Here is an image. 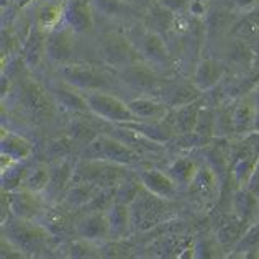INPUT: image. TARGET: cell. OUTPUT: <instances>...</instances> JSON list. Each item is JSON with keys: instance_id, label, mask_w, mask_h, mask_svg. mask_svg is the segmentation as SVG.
<instances>
[{"instance_id": "6da1fadb", "label": "cell", "mask_w": 259, "mask_h": 259, "mask_svg": "<svg viewBox=\"0 0 259 259\" xmlns=\"http://www.w3.org/2000/svg\"><path fill=\"white\" fill-rule=\"evenodd\" d=\"M4 238L20 254H36L43 251L48 243V231L36 225L35 220H22L13 217L10 223L4 225Z\"/></svg>"}, {"instance_id": "7a4b0ae2", "label": "cell", "mask_w": 259, "mask_h": 259, "mask_svg": "<svg viewBox=\"0 0 259 259\" xmlns=\"http://www.w3.org/2000/svg\"><path fill=\"white\" fill-rule=\"evenodd\" d=\"M140 154L130 149L120 140L110 133H100L85 145L82 159L84 161H105L120 166H133L138 162Z\"/></svg>"}, {"instance_id": "3957f363", "label": "cell", "mask_w": 259, "mask_h": 259, "mask_svg": "<svg viewBox=\"0 0 259 259\" xmlns=\"http://www.w3.org/2000/svg\"><path fill=\"white\" fill-rule=\"evenodd\" d=\"M87 107L95 117L107 121V123L118 125V123H128L135 121V117L126 102L118 99L117 95L108 94L104 91H87L82 92Z\"/></svg>"}, {"instance_id": "277c9868", "label": "cell", "mask_w": 259, "mask_h": 259, "mask_svg": "<svg viewBox=\"0 0 259 259\" xmlns=\"http://www.w3.org/2000/svg\"><path fill=\"white\" fill-rule=\"evenodd\" d=\"M166 202L161 197L154 195L143 187L138 197L130 203V212H132V225L133 228L146 231L156 227L166 217Z\"/></svg>"}, {"instance_id": "5b68a950", "label": "cell", "mask_w": 259, "mask_h": 259, "mask_svg": "<svg viewBox=\"0 0 259 259\" xmlns=\"http://www.w3.org/2000/svg\"><path fill=\"white\" fill-rule=\"evenodd\" d=\"M59 76L66 84L76 87L80 92L87 91H100L102 87H105L107 82L100 71L95 69L94 66L87 64H74L66 63L59 66Z\"/></svg>"}, {"instance_id": "8992f818", "label": "cell", "mask_w": 259, "mask_h": 259, "mask_svg": "<svg viewBox=\"0 0 259 259\" xmlns=\"http://www.w3.org/2000/svg\"><path fill=\"white\" fill-rule=\"evenodd\" d=\"M189 194L195 197L197 202L210 207L220 194V177L210 164H199L194 179L189 184Z\"/></svg>"}, {"instance_id": "52a82bcc", "label": "cell", "mask_w": 259, "mask_h": 259, "mask_svg": "<svg viewBox=\"0 0 259 259\" xmlns=\"http://www.w3.org/2000/svg\"><path fill=\"white\" fill-rule=\"evenodd\" d=\"M76 233L79 240L92 244L110 241V228L105 212H84L76 223Z\"/></svg>"}, {"instance_id": "ba28073f", "label": "cell", "mask_w": 259, "mask_h": 259, "mask_svg": "<svg viewBox=\"0 0 259 259\" xmlns=\"http://www.w3.org/2000/svg\"><path fill=\"white\" fill-rule=\"evenodd\" d=\"M64 26L74 35H84L94 25V9L91 0H67L64 4Z\"/></svg>"}, {"instance_id": "9c48e42d", "label": "cell", "mask_w": 259, "mask_h": 259, "mask_svg": "<svg viewBox=\"0 0 259 259\" xmlns=\"http://www.w3.org/2000/svg\"><path fill=\"white\" fill-rule=\"evenodd\" d=\"M231 123L238 138H243L256 130V102L253 92L231 104Z\"/></svg>"}, {"instance_id": "30bf717a", "label": "cell", "mask_w": 259, "mask_h": 259, "mask_svg": "<svg viewBox=\"0 0 259 259\" xmlns=\"http://www.w3.org/2000/svg\"><path fill=\"white\" fill-rule=\"evenodd\" d=\"M74 33L64 26L46 33V56L56 64H66L72 61L74 54Z\"/></svg>"}, {"instance_id": "8fae6325", "label": "cell", "mask_w": 259, "mask_h": 259, "mask_svg": "<svg viewBox=\"0 0 259 259\" xmlns=\"http://www.w3.org/2000/svg\"><path fill=\"white\" fill-rule=\"evenodd\" d=\"M136 177L140 179L141 186L145 187L148 192L161 197L164 200H172L179 192V187L176 182L167 176L166 171H159V169L149 167V169H138Z\"/></svg>"}, {"instance_id": "7c38bea8", "label": "cell", "mask_w": 259, "mask_h": 259, "mask_svg": "<svg viewBox=\"0 0 259 259\" xmlns=\"http://www.w3.org/2000/svg\"><path fill=\"white\" fill-rule=\"evenodd\" d=\"M225 74H227V64L223 61L215 58H205L197 64L192 84L200 92H208L222 84Z\"/></svg>"}, {"instance_id": "4fadbf2b", "label": "cell", "mask_w": 259, "mask_h": 259, "mask_svg": "<svg viewBox=\"0 0 259 259\" xmlns=\"http://www.w3.org/2000/svg\"><path fill=\"white\" fill-rule=\"evenodd\" d=\"M9 194V208L13 217L22 218V220H35L41 213V200L39 194H33L26 189H17Z\"/></svg>"}, {"instance_id": "5bb4252c", "label": "cell", "mask_w": 259, "mask_h": 259, "mask_svg": "<svg viewBox=\"0 0 259 259\" xmlns=\"http://www.w3.org/2000/svg\"><path fill=\"white\" fill-rule=\"evenodd\" d=\"M200 107L202 105H200V99H199L195 102H190V104L174 107L169 110L167 117L164 120L169 123V126L172 128L176 136L194 133L195 125H197V118H199V113H200Z\"/></svg>"}, {"instance_id": "9a60e30c", "label": "cell", "mask_w": 259, "mask_h": 259, "mask_svg": "<svg viewBox=\"0 0 259 259\" xmlns=\"http://www.w3.org/2000/svg\"><path fill=\"white\" fill-rule=\"evenodd\" d=\"M135 54L140 53L135 51L125 39L118 36H108L102 43V58L105 59L107 64L118 67V69H125V67L132 66L136 59Z\"/></svg>"}, {"instance_id": "2e32d148", "label": "cell", "mask_w": 259, "mask_h": 259, "mask_svg": "<svg viewBox=\"0 0 259 259\" xmlns=\"http://www.w3.org/2000/svg\"><path fill=\"white\" fill-rule=\"evenodd\" d=\"M143 58L148 63L154 66H166L169 59V53L166 43L162 41V38L153 30H145L138 38V48H136Z\"/></svg>"}, {"instance_id": "e0dca14e", "label": "cell", "mask_w": 259, "mask_h": 259, "mask_svg": "<svg viewBox=\"0 0 259 259\" xmlns=\"http://www.w3.org/2000/svg\"><path fill=\"white\" fill-rule=\"evenodd\" d=\"M231 210L236 218H240L249 227L259 220V203L256 194L248 187H236L231 197Z\"/></svg>"}, {"instance_id": "ac0fdd59", "label": "cell", "mask_w": 259, "mask_h": 259, "mask_svg": "<svg viewBox=\"0 0 259 259\" xmlns=\"http://www.w3.org/2000/svg\"><path fill=\"white\" fill-rule=\"evenodd\" d=\"M74 171H76V164H72L71 159H59L56 164L51 166V177H50V184L45 190V197L48 199H56L61 194H64L67 187L72 184V177Z\"/></svg>"}, {"instance_id": "d6986e66", "label": "cell", "mask_w": 259, "mask_h": 259, "mask_svg": "<svg viewBox=\"0 0 259 259\" xmlns=\"http://www.w3.org/2000/svg\"><path fill=\"white\" fill-rule=\"evenodd\" d=\"M128 107H130V110H132L135 120H143V121L164 120L167 117L169 110H171V107H169L166 102H159L149 97H140V99L130 100Z\"/></svg>"}, {"instance_id": "ffe728a7", "label": "cell", "mask_w": 259, "mask_h": 259, "mask_svg": "<svg viewBox=\"0 0 259 259\" xmlns=\"http://www.w3.org/2000/svg\"><path fill=\"white\" fill-rule=\"evenodd\" d=\"M118 125H125L128 128H132V130H135V132L141 133L143 136H146L148 140H151L154 143H159V145H166V143L172 141V138L176 136L172 128L169 126V123L166 120H158V121L135 120V121L118 123Z\"/></svg>"}, {"instance_id": "44dd1931", "label": "cell", "mask_w": 259, "mask_h": 259, "mask_svg": "<svg viewBox=\"0 0 259 259\" xmlns=\"http://www.w3.org/2000/svg\"><path fill=\"white\" fill-rule=\"evenodd\" d=\"M108 228H110V240H121L128 235L132 225V212H130V205L125 203L113 202L108 210L105 212Z\"/></svg>"}, {"instance_id": "7402d4cb", "label": "cell", "mask_w": 259, "mask_h": 259, "mask_svg": "<svg viewBox=\"0 0 259 259\" xmlns=\"http://www.w3.org/2000/svg\"><path fill=\"white\" fill-rule=\"evenodd\" d=\"M51 94L54 100L58 102L61 107H64L66 110H69L72 113H85L91 112L87 107V102L84 94L77 91L76 87H72L69 84H66L64 80L61 84H56L51 89Z\"/></svg>"}, {"instance_id": "603a6c76", "label": "cell", "mask_w": 259, "mask_h": 259, "mask_svg": "<svg viewBox=\"0 0 259 259\" xmlns=\"http://www.w3.org/2000/svg\"><path fill=\"white\" fill-rule=\"evenodd\" d=\"M259 84V72H248L241 76L231 77L223 85V97L227 99V104H233L238 99L244 97L254 91Z\"/></svg>"}, {"instance_id": "cb8c5ba5", "label": "cell", "mask_w": 259, "mask_h": 259, "mask_svg": "<svg viewBox=\"0 0 259 259\" xmlns=\"http://www.w3.org/2000/svg\"><path fill=\"white\" fill-rule=\"evenodd\" d=\"M33 153V145L23 138L22 135L4 132L0 138V154H5L13 161H25L28 159Z\"/></svg>"}, {"instance_id": "d4e9b609", "label": "cell", "mask_w": 259, "mask_h": 259, "mask_svg": "<svg viewBox=\"0 0 259 259\" xmlns=\"http://www.w3.org/2000/svg\"><path fill=\"white\" fill-rule=\"evenodd\" d=\"M43 54H46V33L35 25L23 45V63L33 69L39 64Z\"/></svg>"}, {"instance_id": "484cf974", "label": "cell", "mask_w": 259, "mask_h": 259, "mask_svg": "<svg viewBox=\"0 0 259 259\" xmlns=\"http://www.w3.org/2000/svg\"><path fill=\"white\" fill-rule=\"evenodd\" d=\"M64 22V4L45 2L39 5L35 17V25L45 33L59 28V25Z\"/></svg>"}, {"instance_id": "4316f807", "label": "cell", "mask_w": 259, "mask_h": 259, "mask_svg": "<svg viewBox=\"0 0 259 259\" xmlns=\"http://www.w3.org/2000/svg\"><path fill=\"white\" fill-rule=\"evenodd\" d=\"M50 177H51V166H48L46 162H35L33 166L26 167L22 189L30 190L33 194L43 195L48 184H50Z\"/></svg>"}, {"instance_id": "83f0119b", "label": "cell", "mask_w": 259, "mask_h": 259, "mask_svg": "<svg viewBox=\"0 0 259 259\" xmlns=\"http://www.w3.org/2000/svg\"><path fill=\"white\" fill-rule=\"evenodd\" d=\"M197 169H199V164H197V162L192 158L181 156V158H176L171 162V164L166 167V172L176 182L177 187H179V189H187L190 181L194 179Z\"/></svg>"}, {"instance_id": "f1b7e54d", "label": "cell", "mask_w": 259, "mask_h": 259, "mask_svg": "<svg viewBox=\"0 0 259 259\" xmlns=\"http://www.w3.org/2000/svg\"><path fill=\"white\" fill-rule=\"evenodd\" d=\"M99 187L89 182H72L67 190L63 194L66 205L71 208H85V205L92 200V197L97 194Z\"/></svg>"}, {"instance_id": "f546056e", "label": "cell", "mask_w": 259, "mask_h": 259, "mask_svg": "<svg viewBox=\"0 0 259 259\" xmlns=\"http://www.w3.org/2000/svg\"><path fill=\"white\" fill-rule=\"evenodd\" d=\"M43 94L38 85H26L23 89V108L33 120H41L46 113H50V105L46 104Z\"/></svg>"}, {"instance_id": "4dcf8cb0", "label": "cell", "mask_w": 259, "mask_h": 259, "mask_svg": "<svg viewBox=\"0 0 259 259\" xmlns=\"http://www.w3.org/2000/svg\"><path fill=\"white\" fill-rule=\"evenodd\" d=\"M244 231H246V223L241 222L240 218L235 217L233 222H225L220 228L217 231V241L223 246H233L241 240V236L244 235Z\"/></svg>"}, {"instance_id": "1f68e13d", "label": "cell", "mask_w": 259, "mask_h": 259, "mask_svg": "<svg viewBox=\"0 0 259 259\" xmlns=\"http://www.w3.org/2000/svg\"><path fill=\"white\" fill-rule=\"evenodd\" d=\"M94 13L105 18H123L130 12V4L123 0H91Z\"/></svg>"}, {"instance_id": "d6a6232c", "label": "cell", "mask_w": 259, "mask_h": 259, "mask_svg": "<svg viewBox=\"0 0 259 259\" xmlns=\"http://www.w3.org/2000/svg\"><path fill=\"white\" fill-rule=\"evenodd\" d=\"M257 248H259V220L246 228L241 240L235 244L233 251L236 256H248L249 253H256Z\"/></svg>"}, {"instance_id": "836d02e7", "label": "cell", "mask_w": 259, "mask_h": 259, "mask_svg": "<svg viewBox=\"0 0 259 259\" xmlns=\"http://www.w3.org/2000/svg\"><path fill=\"white\" fill-rule=\"evenodd\" d=\"M215 113L217 108L212 107H200L199 118H197V125L194 133L199 135L200 138L208 141L210 138H215Z\"/></svg>"}, {"instance_id": "e575fe53", "label": "cell", "mask_w": 259, "mask_h": 259, "mask_svg": "<svg viewBox=\"0 0 259 259\" xmlns=\"http://www.w3.org/2000/svg\"><path fill=\"white\" fill-rule=\"evenodd\" d=\"M26 167L22 166V161H17L10 164L9 167L2 169V190L4 194L12 192V190H17L22 187L23 182V176H25Z\"/></svg>"}, {"instance_id": "d590c367", "label": "cell", "mask_w": 259, "mask_h": 259, "mask_svg": "<svg viewBox=\"0 0 259 259\" xmlns=\"http://www.w3.org/2000/svg\"><path fill=\"white\" fill-rule=\"evenodd\" d=\"M141 189H143V186H141L138 177L133 179V177L126 176L125 179L117 186V189H115V202L130 205V203H132L136 197H138Z\"/></svg>"}, {"instance_id": "8d00e7d4", "label": "cell", "mask_w": 259, "mask_h": 259, "mask_svg": "<svg viewBox=\"0 0 259 259\" xmlns=\"http://www.w3.org/2000/svg\"><path fill=\"white\" fill-rule=\"evenodd\" d=\"M115 189H99L92 200L85 205L87 212H107L108 207L115 202Z\"/></svg>"}, {"instance_id": "74e56055", "label": "cell", "mask_w": 259, "mask_h": 259, "mask_svg": "<svg viewBox=\"0 0 259 259\" xmlns=\"http://www.w3.org/2000/svg\"><path fill=\"white\" fill-rule=\"evenodd\" d=\"M200 95H202V92L194 84H190V85L182 84V85H179V89H176V92L172 94V100L169 102L167 105L171 108L186 105V104H190V102L199 100Z\"/></svg>"}, {"instance_id": "f35d334b", "label": "cell", "mask_w": 259, "mask_h": 259, "mask_svg": "<svg viewBox=\"0 0 259 259\" xmlns=\"http://www.w3.org/2000/svg\"><path fill=\"white\" fill-rule=\"evenodd\" d=\"M220 248H222V244L218 241L200 240L194 244L192 257H217V256H220V253H218Z\"/></svg>"}, {"instance_id": "ab89813d", "label": "cell", "mask_w": 259, "mask_h": 259, "mask_svg": "<svg viewBox=\"0 0 259 259\" xmlns=\"http://www.w3.org/2000/svg\"><path fill=\"white\" fill-rule=\"evenodd\" d=\"M156 5L167 10L171 15H184L190 12V5L194 0H154Z\"/></svg>"}, {"instance_id": "60d3db41", "label": "cell", "mask_w": 259, "mask_h": 259, "mask_svg": "<svg viewBox=\"0 0 259 259\" xmlns=\"http://www.w3.org/2000/svg\"><path fill=\"white\" fill-rule=\"evenodd\" d=\"M240 140L243 145L256 156V158H259V130H254V132L248 133L246 136H243Z\"/></svg>"}, {"instance_id": "b9f144b4", "label": "cell", "mask_w": 259, "mask_h": 259, "mask_svg": "<svg viewBox=\"0 0 259 259\" xmlns=\"http://www.w3.org/2000/svg\"><path fill=\"white\" fill-rule=\"evenodd\" d=\"M246 187L251 190V192H259V158L256 161V164H254V169H253V172H251V177H249V181L246 184Z\"/></svg>"}, {"instance_id": "7bdbcfd3", "label": "cell", "mask_w": 259, "mask_h": 259, "mask_svg": "<svg viewBox=\"0 0 259 259\" xmlns=\"http://www.w3.org/2000/svg\"><path fill=\"white\" fill-rule=\"evenodd\" d=\"M233 5L236 7L238 10L241 12H246V10H251L253 7L259 2V0H231Z\"/></svg>"}, {"instance_id": "ee69618b", "label": "cell", "mask_w": 259, "mask_h": 259, "mask_svg": "<svg viewBox=\"0 0 259 259\" xmlns=\"http://www.w3.org/2000/svg\"><path fill=\"white\" fill-rule=\"evenodd\" d=\"M254 94V102H256V130H259V84L253 91Z\"/></svg>"}, {"instance_id": "f6af8a7d", "label": "cell", "mask_w": 259, "mask_h": 259, "mask_svg": "<svg viewBox=\"0 0 259 259\" xmlns=\"http://www.w3.org/2000/svg\"><path fill=\"white\" fill-rule=\"evenodd\" d=\"M253 54H254V58L259 59V36L254 38V45H253Z\"/></svg>"}, {"instance_id": "bcb514c9", "label": "cell", "mask_w": 259, "mask_h": 259, "mask_svg": "<svg viewBox=\"0 0 259 259\" xmlns=\"http://www.w3.org/2000/svg\"><path fill=\"white\" fill-rule=\"evenodd\" d=\"M17 2H18V5H20V7H26L28 4H31L33 0H17Z\"/></svg>"}, {"instance_id": "7dc6e473", "label": "cell", "mask_w": 259, "mask_h": 259, "mask_svg": "<svg viewBox=\"0 0 259 259\" xmlns=\"http://www.w3.org/2000/svg\"><path fill=\"white\" fill-rule=\"evenodd\" d=\"M254 256H256V257H259V248H257V251H256V253H254Z\"/></svg>"}, {"instance_id": "c3c4849f", "label": "cell", "mask_w": 259, "mask_h": 259, "mask_svg": "<svg viewBox=\"0 0 259 259\" xmlns=\"http://www.w3.org/2000/svg\"><path fill=\"white\" fill-rule=\"evenodd\" d=\"M123 2H126V4H132V2H133V0H123Z\"/></svg>"}, {"instance_id": "681fc988", "label": "cell", "mask_w": 259, "mask_h": 259, "mask_svg": "<svg viewBox=\"0 0 259 259\" xmlns=\"http://www.w3.org/2000/svg\"><path fill=\"white\" fill-rule=\"evenodd\" d=\"M256 199H257V203H259V192H256Z\"/></svg>"}, {"instance_id": "f907efd6", "label": "cell", "mask_w": 259, "mask_h": 259, "mask_svg": "<svg viewBox=\"0 0 259 259\" xmlns=\"http://www.w3.org/2000/svg\"><path fill=\"white\" fill-rule=\"evenodd\" d=\"M146 2H151V0H146Z\"/></svg>"}]
</instances>
